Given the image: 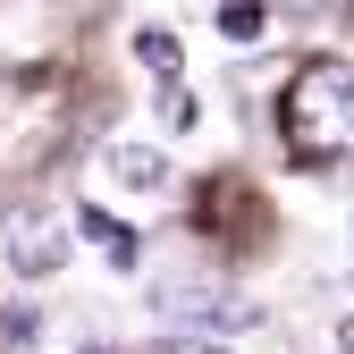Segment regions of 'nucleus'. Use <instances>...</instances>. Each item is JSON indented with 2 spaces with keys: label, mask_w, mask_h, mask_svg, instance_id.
<instances>
[{
  "label": "nucleus",
  "mask_w": 354,
  "mask_h": 354,
  "mask_svg": "<svg viewBox=\"0 0 354 354\" xmlns=\"http://www.w3.org/2000/svg\"><path fill=\"white\" fill-rule=\"evenodd\" d=\"M136 59H144L152 76H169V84H177V42H169L160 26H144V34H136Z\"/></svg>",
  "instance_id": "5"
},
{
  "label": "nucleus",
  "mask_w": 354,
  "mask_h": 354,
  "mask_svg": "<svg viewBox=\"0 0 354 354\" xmlns=\"http://www.w3.org/2000/svg\"><path fill=\"white\" fill-rule=\"evenodd\" d=\"M279 144L295 169L354 160V59H304L279 93Z\"/></svg>",
  "instance_id": "1"
},
{
  "label": "nucleus",
  "mask_w": 354,
  "mask_h": 354,
  "mask_svg": "<svg viewBox=\"0 0 354 354\" xmlns=\"http://www.w3.org/2000/svg\"><path fill=\"white\" fill-rule=\"evenodd\" d=\"M110 177L136 186V194H160V186H169V160H160L152 144H110Z\"/></svg>",
  "instance_id": "3"
},
{
  "label": "nucleus",
  "mask_w": 354,
  "mask_h": 354,
  "mask_svg": "<svg viewBox=\"0 0 354 354\" xmlns=\"http://www.w3.org/2000/svg\"><path fill=\"white\" fill-rule=\"evenodd\" d=\"M9 261H17L26 279L59 270V261H68V236H59V219H51V211H17V219H9Z\"/></svg>",
  "instance_id": "2"
},
{
  "label": "nucleus",
  "mask_w": 354,
  "mask_h": 354,
  "mask_svg": "<svg viewBox=\"0 0 354 354\" xmlns=\"http://www.w3.org/2000/svg\"><path fill=\"white\" fill-rule=\"evenodd\" d=\"M144 354H228V346H211V337H169V346H144Z\"/></svg>",
  "instance_id": "7"
},
{
  "label": "nucleus",
  "mask_w": 354,
  "mask_h": 354,
  "mask_svg": "<svg viewBox=\"0 0 354 354\" xmlns=\"http://www.w3.org/2000/svg\"><path fill=\"white\" fill-rule=\"evenodd\" d=\"M287 9H313V17H321V9H346V0H287Z\"/></svg>",
  "instance_id": "8"
},
{
  "label": "nucleus",
  "mask_w": 354,
  "mask_h": 354,
  "mask_svg": "<svg viewBox=\"0 0 354 354\" xmlns=\"http://www.w3.org/2000/svg\"><path fill=\"white\" fill-rule=\"evenodd\" d=\"M93 354H102V346H93Z\"/></svg>",
  "instance_id": "9"
},
{
  "label": "nucleus",
  "mask_w": 354,
  "mask_h": 354,
  "mask_svg": "<svg viewBox=\"0 0 354 354\" xmlns=\"http://www.w3.org/2000/svg\"><path fill=\"white\" fill-rule=\"evenodd\" d=\"M219 34H228V42H253L261 34V0H228V9H219Z\"/></svg>",
  "instance_id": "6"
},
{
  "label": "nucleus",
  "mask_w": 354,
  "mask_h": 354,
  "mask_svg": "<svg viewBox=\"0 0 354 354\" xmlns=\"http://www.w3.org/2000/svg\"><path fill=\"white\" fill-rule=\"evenodd\" d=\"M76 228H84V236H93V245H102V253L118 261V270H127V261H136V236H127V228H118V219H110V211H93V203H84V211H76Z\"/></svg>",
  "instance_id": "4"
}]
</instances>
